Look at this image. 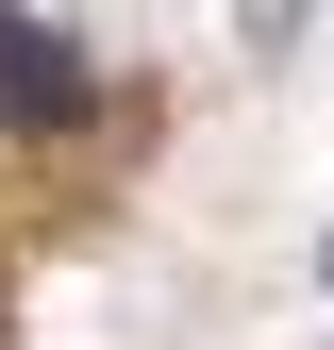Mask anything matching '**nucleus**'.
<instances>
[{
    "instance_id": "1",
    "label": "nucleus",
    "mask_w": 334,
    "mask_h": 350,
    "mask_svg": "<svg viewBox=\"0 0 334 350\" xmlns=\"http://www.w3.org/2000/svg\"><path fill=\"white\" fill-rule=\"evenodd\" d=\"M0 117H17V134H84V117H101V83L67 67V33H34L17 0H0Z\"/></svg>"
},
{
    "instance_id": "2",
    "label": "nucleus",
    "mask_w": 334,
    "mask_h": 350,
    "mask_svg": "<svg viewBox=\"0 0 334 350\" xmlns=\"http://www.w3.org/2000/svg\"><path fill=\"white\" fill-rule=\"evenodd\" d=\"M234 33H268V51H284V33H301V0H234Z\"/></svg>"
}]
</instances>
